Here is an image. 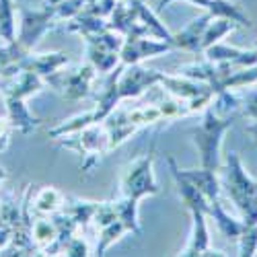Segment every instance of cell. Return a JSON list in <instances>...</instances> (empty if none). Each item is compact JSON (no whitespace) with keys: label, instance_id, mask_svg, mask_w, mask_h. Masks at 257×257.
Masks as SVG:
<instances>
[{"label":"cell","instance_id":"obj_1","mask_svg":"<svg viewBox=\"0 0 257 257\" xmlns=\"http://www.w3.org/2000/svg\"><path fill=\"white\" fill-rule=\"evenodd\" d=\"M220 189L226 194L230 204L237 208L243 224H257V179H253L239 157V153H228L218 169Z\"/></svg>","mask_w":257,"mask_h":257},{"label":"cell","instance_id":"obj_2","mask_svg":"<svg viewBox=\"0 0 257 257\" xmlns=\"http://www.w3.org/2000/svg\"><path fill=\"white\" fill-rule=\"evenodd\" d=\"M237 115H222L208 105L202 111V119L198 121L196 127H191V140H194L198 153H200V163L206 169L218 171L222 165L220 159V148L224 142V134L230 130V125Z\"/></svg>","mask_w":257,"mask_h":257},{"label":"cell","instance_id":"obj_3","mask_svg":"<svg viewBox=\"0 0 257 257\" xmlns=\"http://www.w3.org/2000/svg\"><path fill=\"white\" fill-rule=\"evenodd\" d=\"M159 191L161 189L155 177V151L151 148L123 167L119 175V194L140 204L144 198L157 196Z\"/></svg>","mask_w":257,"mask_h":257},{"label":"cell","instance_id":"obj_4","mask_svg":"<svg viewBox=\"0 0 257 257\" xmlns=\"http://www.w3.org/2000/svg\"><path fill=\"white\" fill-rule=\"evenodd\" d=\"M58 144L62 148H68V151L78 153L84 159L82 171H87V173H91L95 169V165L99 163V159L103 155H109V136H107L103 121L89 123L76 132L62 136V138H58Z\"/></svg>","mask_w":257,"mask_h":257},{"label":"cell","instance_id":"obj_5","mask_svg":"<svg viewBox=\"0 0 257 257\" xmlns=\"http://www.w3.org/2000/svg\"><path fill=\"white\" fill-rule=\"evenodd\" d=\"M99 72L93 68V64L82 62L78 66H64L62 70L54 72L52 76L46 78V84L58 91L64 99L68 101H80L89 97L93 91V82L97 80Z\"/></svg>","mask_w":257,"mask_h":257},{"label":"cell","instance_id":"obj_6","mask_svg":"<svg viewBox=\"0 0 257 257\" xmlns=\"http://www.w3.org/2000/svg\"><path fill=\"white\" fill-rule=\"evenodd\" d=\"M17 25H19V31H17L15 41L25 52H33V48L39 44V39L60 23L56 19L54 7L44 5V9L19 7L17 9Z\"/></svg>","mask_w":257,"mask_h":257},{"label":"cell","instance_id":"obj_7","mask_svg":"<svg viewBox=\"0 0 257 257\" xmlns=\"http://www.w3.org/2000/svg\"><path fill=\"white\" fill-rule=\"evenodd\" d=\"M159 70L146 68L142 64H121V70L117 76V91L121 101L140 99L148 89L161 82Z\"/></svg>","mask_w":257,"mask_h":257},{"label":"cell","instance_id":"obj_8","mask_svg":"<svg viewBox=\"0 0 257 257\" xmlns=\"http://www.w3.org/2000/svg\"><path fill=\"white\" fill-rule=\"evenodd\" d=\"M171 50H175V48L157 37H125L123 46L119 50V62L121 64H142L148 58H157Z\"/></svg>","mask_w":257,"mask_h":257},{"label":"cell","instance_id":"obj_9","mask_svg":"<svg viewBox=\"0 0 257 257\" xmlns=\"http://www.w3.org/2000/svg\"><path fill=\"white\" fill-rule=\"evenodd\" d=\"M171 3H173V0H159L157 7L165 9ZM185 3H191V5L204 9L212 17H226V19L234 21L239 27H251V19L243 11V7L239 3H232V0H185Z\"/></svg>","mask_w":257,"mask_h":257},{"label":"cell","instance_id":"obj_10","mask_svg":"<svg viewBox=\"0 0 257 257\" xmlns=\"http://www.w3.org/2000/svg\"><path fill=\"white\" fill-rule=\"evenodd\" d=\"M191 216V232L187 245L181 249L179 255L185 257H194V255H204L212 245H210V228H208V214L200 208H191L187 210Z\"/></svg>","mask_w":257,"mask_h":257},{"label":"cell","instance_id":"obj_11","mask_svg":"<svg viewBox=\"0 0 257 257\" xmlns=\"http://www.w3.org/2000/svg\"><path fill=\"white\" fill-rule=\"evenodd\" d=\"M202 54L210 62H226L232 68H247L257 64V50H241V48L222 44V41L206 48Z\"/></svg>","mask_w":257,"mask_h":257},{"label":"cell","instance_id":"obj_12","mask_svg":"<svg viewBox=\"0 0 257 257\" xmlns=\"http://www.w3.org/2000/svg\"><path fill=\"white\" fill-rule=\"evenodd\" d=\"M179 173H181L191 185H194L208 202H216V200H220L222 189H220L218 171L200 167V169H179Z\"/></svg>","mask_w":257,"mask_h":257},{"label":"cell","instance_id":"obj_13","mask_svg":"<svg viewBox=\"0 0 257 257\" xmlns=\"http://www.w3.org/2000/svg\"><path fill=\"white\" fill-rule=\"evenodd\" d=\"M68 64H70V58L64 52H52V54H33V52H29L23 60H21V68L33 70L35 74H39L46 80L48 76L62 70L64 66H68Z\"/></svg>","mask_w":257,"mask_h":257},{"label":"cell","instance_id":"obj_14","mask_svg":"<svg viewBox=\"0 0 257 257\" xmlns=\"http://www.w3.org/2000/svg\"><path fill=\"white\" fill-rule=\"evenodd\" d=\"M210 21H212V15L206 13V11L200 17L191 19L181 31L173 33V46L179 48V50L191 52V54H202L200 41H202V35H204V31H206Z\"/></svg>","mask_w":257,"mask_h":257},{"label":"cell","instance_id":"obj_15","mask_svg":"<svg viewBox=\"0 0 257 257\" xmlns=\"http://www.w3.org/2000/svg\"><path fill=\"white\" fill-rule=\"evenodd\" d=\"M5 105H7V117L13 125V130L21 132V134H31L35 127L41 125V119L35 117L29 109L25 101L21 99H5Z\"/></svg>","mask_w":257,"mask_h":257},{"label":"cell","instance_id":"obj_16","mask_svg":"<svg viewBox=\"0 0 257 257\" xmlns=\"http://www.w3.org/2000/svg\"><path fill=\"white\" fill-rule=\"evenodd\" d=\"M64 200H66V196H64L60 189L46 185V187H41L35 196H31V214L35 218L52 216V214H56L64 208Z\"/></svg>","mask_w":257,"mask_h":257},{"label":"cell","instance_id":"obj_17","mask_svg":"<svg viewBox=\"0 0 257 257\" xmlns=\"http://www.w3.org/2000/svg\"><path fill=\"white\" fill-rule=\"evenodd\" d=\"M208 218L214 220L216 228L224 234L228 241H237V239H239V234L243 232V226H245L241 218L230 216V214L226 212V208L222 206L220 200L210 202V206H208Z\"/></svg>","mask_w":257,"mask_h":257},{"label":"cell","instance_id":"obj_18","mask_svg":"<svg viewBox=\"0 0 257 257\" xmlns=\"http://www.w3.org/2000/svg\"><path fill=\"white\" fill-rule=\"evenodd\" d=\"M99 208V202H91V200H82V198H74V196H66L64 200V208L62 212H66L68 216L76 222L78 230L89 228L93 222V216Z\"/></svg>","mask_w":257,"mask_h":257},{"label":"cell","instance_id":"obj_19","mask_svg":"<svg viewBox=\"0 0 257 257\" xmlns=\"http://www.w3.org/2000/svg\"><path fill=\"white\" fill-rule=\"evenodd\" d=\"M239 25L234 23V21L226 19V17H212V21L208 23L204 35H202V41H200V50L204 52L206 48L218 44V41H222L226 35H230L234 29H237Z\"/></svg>","mask_w":257,"mask_h":257},{"label":"cell","instance_id":"obj_20","mask_svg":"<svg viewBox=\"0 0 257 257\" xmlns=\"http://www.w3.org/2000/svg\"><path fill=\"white\" fill-rule=\"evenodd\" d=\"M84 54H87V62L93 64V68L99 74H107L111 72L117 64H119V54L111 52V50H105L93 44H84Z\"/></svg>","mask_w":257,"mask_h":257},{"label":"cell","instance_id":"obj_21","mask_svg":"<svg viewBox=\"0 0 257 257\" xmlns=\"http://www.w3.org/2000/svg\"><path fill=\"white\" fill-rule=\"evenodd\" d=\"M95 232H97V245H95L91 255H99L101 257V255H105V251L109 249L115 241H119L123 234L130 232V228H127L119 218H115V220H111L109 224H105L103 228H99Z\"/></svg>","mask_w":257,"mask_h":257},{"label":"cell","instance_id":"obj_22","mask_svg":"<svg viewBox=\"0 0 257 257\" xmlns=\"http://www.w3.org/2000/svg\"><path fill=\"white\" fill-rule=\"evenodd\" d=\"M17 37V5L15 0H0V39L11 44Z\"/></svg>","mask_w":257,"mask_h":257},{"label":"cell","instance_id":"obj_23","mask_svg":"<svg viewBox=\"0 0 257 257\" xmlns=\"http://www.w3.org/2000/svg\"><path fill=\"white\" fill-rule=\"evenodd\" d=\"M239 255L241 257H253L257 255V224H245L243 232L237 239Z\"/></svg>","mask_w":257,"mask_h":257},{"label":"cell","instance_id":"obj_24","mask_svg":"<svg viewBox=\"0 0 257 257\" xmlns=\"http://www.w3.org/2000/svg\"><path fill=\"white\" fill-rule=\"evenodd\" d=\"M239 101H241V113L249 121H255L257 119V84L249 87V91L243 97H239Z\"/></svg>","mask_w":257,"mask_h":257},{"label":"cell","instance_id":"obj_25","mask_svg":"<svg viewBox=\"0 0 257 257\" xmlns=\"http://www.w3.org/2000/svg\"><path fill=\"white\" fill-rule=\"evenodd\" d=\"M93 251H91V247L87 245V241H84L82 237H74L64 245V251H62V255H68V257H84V255H91Z\"/></svg>","mask_w":257,"mask_h":257},{"label":"cell","instance_id":"obj_26","mask_svg":"<svg viewBox=\"0 0 257 257\" xmlns=\"http://www.w3.org/2000/svg\"><path fill=\"white\" fill-rule=\"evenodd\" d=\"M11 132H13V125H11L9 117H0V153L9 148V144H11Z\"/></svg>","mask_w":257,"mask_h":257},{"label":"cell","instance_id":"obj_27","mask_svg":"<svg viewBox=\"0 0 257 257\" xmlns=\"http://www.w3.org/2000/svg\"><path fill=\"white\" fill-rule=\"evenodd\" d=\"M245 132L253 136V144L257 146V119H255V121H251V123H247V127H245Z\"/></svg>","mask_w":257,"mask_h":257},{"label":"cell","instance_id":"obj_28","mask_svg":"<svg viewBox=\"0 0 257 257\" xmlns=\"http://www.w3.org/2000/svg\"><path fill=\"white\" fill-rule=\"evenodd\" d=\"M7 177H9V173H7V171H5L3 167H0V185H3V181H5Z\"/></svg>","mask_w":257,"mask_h":257},{"label":"cell","instance_id":"obj_29","mask_svg":"<svg viewBox=\"0 0 257 257\" xmlns=\"http://www.w3.org/2000/svg\"><path fill=\"white\" fill-rule=\"evenodd\" d=\"M58 3H62V0H46V7H54Z\"/></svg>","mask_w":257,"mask_h":257},{"label":"cell","instance_id":"obj_30","mask_svg":"<svg viewBox=\"0 0 257 257\" xmlns=\"http://www.w3.org/2000/svg\"><path fill=\"white\" fill-rule=\"evenodd\" d=\"M5 82H7V78H0V89L5 87Z\"/></svg>","mask_w":257,"mask_h":257}]
</instances>
